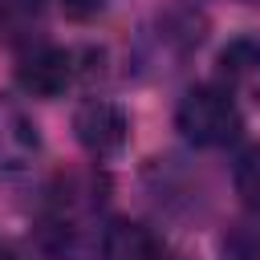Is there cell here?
Here are the masks:
<instances>
[{"mask_svg":"<svg viewBox=\"0 0 260 260\" xmlns=\"http://www.w3.org/2000/svg\"><path fill=\"white\" fill-rule=\"evenodd\" d=\"M98 207H102L98 179H89V175L65 179L53 191V199H49V207L41 215V244H45V252L57 256V260L81 256L85 236H89V219H93Z\"/></svg>","mask_w":260,"mask_h":260,"instance_id":"6da1fadb","label":"cell"},{"mask_svg":"<svg viewBox=\"0 0 260 260\" xmlns=\"http://www.w3.org/2000/svg\"><path fill=\"white\" fill-rule=\"evenodd\" d=\"M175 126H179V134L191 146L211 150V146H228L240 134L244 122H240V110H236V102H232L228 89H219V85H195V89L183 93V102L175 110Z\"/></svg>","mask_w":260,"mask_h":260,"instance_id":"7a4b0ae2","label":"cell"},{"mask_svg":"<svg viewBox=\"0 0 260 260\" xmlns=\"http://www.w3.org/2000/svg\"><path fill=\"white\" fill-rule=\"evenodd\" d=\"M73 134L93 158H114L130 142V118L118 102L110 98H85L73 110Z\"/></svg>","mask_w":260,"mask_h":260,"instance_id":"3957f363","label":"cell"},{"mask_svg":"<svg viewBox=\"0 0 260 260\" xmlns=\"http://www.w3.org/2000/svg\"><path fill=\"white\" fill-rule=\"evenodd\" d=\"M41 158V130L12 98H0V175H24Z\"/></svg>","mask_w":260,"mask_h":260,"instance_id":"277c9868","label":"cell"},{"mask_svg":"<svg viewBox=\"0 0 260 260\" xmlns=\"http://www.w3.org/2000/svg\"><path fill=\"white\" fill-rule=\"evenodd\" d=\"M16 81L32 98H61L73 81V53L57 45H32L16 65Z\"/></svg>","mask_w":260,"mask_h":260,"instance_id":"5b68a950","label":"cell"},{"mask_svg":"<svg viewBox=\"0 0 260 260\" xmlns=\"http://www.w3.org/2000/svg\"><path fill=\"white\" fill-rule=\"evenodd\" d=\"M102 260H167L162 240L138 219H110L98 240Z\"/></svg>","mask_w":260,"mask_h":260,"instance_id":"8992f818","label":"cell"},{"mask_svg":"<svg viewBox=\"0 0 260 260\" xmlns=\"http://www.w3.org/2000/svg\"><path fill=\"white\" fill-rule=\"evenodd\" d=\"M219 73L228 81V89L252 98L260 106V41H228V49L219 53Z\"/></svg>","mask_w":260,"mask_h":260,"instance_id":"52a82bcc","label":"cell"},{"mask_svg":"<svg viewBox=\"0 0 260 260\" xmlns=\"http://www.w3.org/2000/svg\"><path fill=\"white\" fill-rule=\"evenodd\" d=\"M45 20V0H0V37L32 41Z\"/></svg>","mask_w":260,"mask_h":260,"instance_id":"ba28073f","label":"cell"},{"mask_svg":"<svg viewBox=\"0 0 260 260\" xmlns=\"http://www.w3.org/2000/svg\"><path fill=\"white\" fill-rule=\"evenodd\" d=\"M232 183H236L240 203H244L252 215H260V146H244V150L236 154Z\"/></svg>","mask_w":260,"mask_h":260,"instance_id":"9c48e42d","label":"cell"},{"mask_svg":"<svg viewBox=\"0 0 260 260\" xmlns=\"http://www.w3.org/2000/svg\"><path fill=\"white\" fill-rule=\"evenodd\" d=\"M219 256L223 260H260V215L232 223L219 240Z\"/></svg>","mask_w":260,"mask_h":260,"instance_id":"30bf717a","label":"cell"},{"mask_svg":"<svg viewBox=\"0 0 260 260\" xmlns=\"http://www.w3.org/2000/svg\"><path fill=\"white\" fill-rule=\"evenodd\" d=\"M102 4H106V0H61L65 16H73V20H89V16H98Z\"/></svg>","mask_w":260,"mask_h":260,"instance_id":"8fae6325","label":"cell"}]
</instances>
